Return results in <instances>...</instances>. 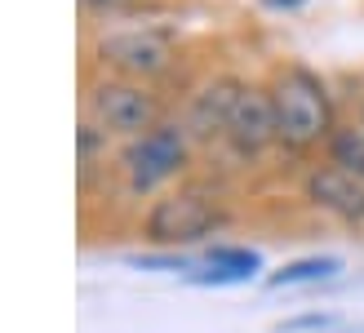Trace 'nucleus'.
Returning a JSON list of instances; mask_svg holds the SVG:
<instances>
[{
    "mask_svg": "<svg viewBox=\"0 0 364 333\" xmlns=\"http://www.w3.org/2000/svg\"><path fill=\"white\" fill-rule=\"evenodd\" d=\"M267 94L276 107V142L306 152V147L333 138V102L311 67H280Z\"/></svg>",
    "mask_w": 364,
    "mask_h": 333,
    "instance_id": "obj_1",
    "label": "nucleus"
},
{
    "mask_svg": "<svg viewBox=\"0 0 364 333\" xmlns=\"http://www.w3.org/2000/svg\"><path fill=\"white\" fill-rule=\"evenodd\" d=\"M267 9H280V14H289V9H298V5H306V0H262Z\"/></svg>",
    "mask_w": 364,
    "mask_h": 333,
    "instance_id": "obj_15",
    "label": "nucleus"
},
{
    "mask_svg": "<svg viewBox=\"0 0 364 333\" xmlns=\"http://www.w3.org/2000/svg\"><path fill=\"white\" fill-rule=\"evenodd\" d=\"M76 147H80V174H89V164H94L98 152H107V129H98L94 120H85L76 129Z\"/></svg>",
    "mask_w": 364,
    "mask_h": 333,
    "instance_id": "obj_12",
    "label": "nucleus"
},
{
    "mask_svg": "<svg viewBox=\"0 0 364 333\" xmlns=\"http://www.w3.org/2000/svg\"><path fill=\"white\" fill-rule=\"evenodd\" d=\"M85 107H89V120L98 129L124 134V138H142L160 125V98L134 80H98L89 89Z\"/></svg>",
    "mask_w": 364,
    "mask_h": 333,
    "instance_id": "obj_4",
    "label": "nucleus"
},
{
    "mask_svg": "<svg viewBox=\"0 0 364 333\" xmlns=\"http://www.w3.org/2000/svg\"><path fill=\"white\" fill-rule=\"evenodd\" d=\"M262 271V253L258 249H240V245H213L205 253V263L191 267L182 280L200 285V289H223V285H249Z\"/></svg>",
    "mask_w": 364,
    "mask_h": 333,
    "instance_id": "obj_8",
    "label": "nucleus"
},
{
    "mask_svg": "<svg viewBox=\"0 0 364 333\" xmlns=\"http://www.w3.org/2000/svg\"><path fill=\"white\" fill-rule=\"evenodd\" d=\"M98 63L120 71V76H160L173 63V36L165 27H134V31H112L94 45Z\"/></svg>",
    "mask_w": 364,
    "mask_h": 333,
    "instance_id": "obj_5",
    "label": "nucleus"
},
{
    "mask_svg": "<svg viewBox=\"0 0 364 333\" xmlns=\"http://www.w3.org/2000/svg\"><path fill=\"white\" fill-rule=\"evenodd\" d=\"M302 191L316 209L333 213L342 222H360L364 218V178L342 169V164H320L302 178Z\"/></svg>",
    "mask_w": 364,
    "mask_h": 333,
    "instance_id": "obj_6",
    "label": "nucleus"
},
{
    "mask_svg": "<svg viewBox=\"0 0 364 333\" xmlns=\"http://www.w3.org/2000/svg\"><path fill=\"white\" fill-rule=\"evenodd\" d=\"M223 222H227V209L218 205L213 196L187 187V191L160 196L147 209V218H142V231H147V240L160 249H187V245L209 240Z\"/></svg>",
    "mask_w": 364,
    "mask_h": 333,
    "instance_id": "obj_2",
    "label": "nucleus"
},
{
    "mask_svg": "<svg viewBox=\"0 0 364 333\" xmlns=\"http://www.w3.org/2000/svg\"><path fill=\"white\" fill-rule=\"evenodd\" d=\"M223 138L240 156H258L267 142H276V107H271V94H262V89H240Z\"/></svg>",
    "mask_w": 364,
    "mask_h": 333,
    "instance_id": "obj_7",
    "label": "nucleus"
},
{
    "mask_svg": "<svg viewBox=\"0 0 364 333\" xmlns=\"http://www.w3.org/2000/svg\"><path fill=\"white\" fill-rule=\"evenodd\" d=\"M240 89L245 85H235V80H213L205 85L196 94L191 111H187V129L200 138H213V134H227V120H231V107L235 98H240Z\"/></svg>",
    "mask_w": 364,
    "mask_h": 333,
    "instance_id": "obj_9",
    "label": "nucleus"
},
{
    "mask_svg": "<svg viewBox=\"0 0 364 333\" xmlns=\"http://www.w3.org/2000/svg\"><path fill=\"white\" fill-rule=\"evenodd\" d=\"M182 164H187V125L178 120H160L151 134L129 138V147L120 152V169L129 178V191H156Z\"/></svg>",
    "mask_w": 364,
    "mask_h": 333,
    "instance_id": "obj_3",
    "label": "nucleus"
},
{
    "mask_svg": "<svg viewBox=\"0 0 364 333\" xmlns=\"http://www.w3.org/2000/svg\"><path fill=\"white\" fill-rule=\"evenodd\" d=\"M85 9H94V14H120V9H134L138 0H80Z\"/></svg>",
    "mask_w": 364,
    "mask_h": 333,
    "instance_id": "obj_13",
    "label": "nucleus"
},
{
    "mask_svg": "<svg viewBox=\"0 0 364 333\" xmlns=\"http://www.w3.org/2000/svg\"><path fill=\"white\" fill-rule=\"evenodd\" d=\"M324 324H333V316H298V320H289L280 333H298V329H324Z\"/></svg>",
    "mask_w": 364,
    "mask_h": 333,
    "instance_id": "obj_14",
    "label": "nucleus"
},
{
    "mask_svg": "<svg viewBox=\"0 0 364 333\" xmlns=\"http://www.w3.org/2000/svg\"><path fill=\"white\" fill-rule=\"evenodd\" d=\"M333 164L364 178V134H338L333 138Z\"/></svg>",
    "mask_w": 364,
    "mask_h": 333,
    "instance_id": "obj_11",
    "label": "nucleus"
},
{
    "mask_svg": "<svg viewBox=\"0 0 364 333\" xmlns=\"http://www.w3.org/2000/svg\"><path fill=\"white\" fill-rule=\"evenodd\" d=\"M342 271V258L333 253H311V258H294V263H284L280 271L267 275L271 289H294V285H320V280H333Z\"/></svg>",
    "mask_w": 364,
    "mask_h": 333,
    "instance_id": "obj_10",
    "label": "nucleus"
}]
</instances>
